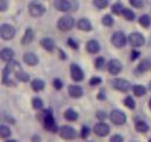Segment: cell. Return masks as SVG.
<instances>
[{
    "instance_id": "obj_1",
    "label": "cell",
    "mask_w": 151,
    "mask_h": 142,
    "mask_svg": "<svg viewBox=\"0 0 151 142\" xmlns=\"http://www.w3.org/2000/svg\"><path fill=\"white\" fill-rule=\"evenodd\" d=\"M39 118L41 120L42 122V127L51 131V133H57L58 131V125L54 121V117H53V114H52V110L51 109H41V112L39 115Z\"/></svg>"
},
{
    "instance_id": "obj_2",
    "label": "cell",
    "mask_w": 151,
    "mask_h": 142,
    "mask_svg": "<svg viewBox=\"0 0 151 142\" xmlns=\"http://www.w3.org/2000/svg\"><path fill=\"white\" fill-rule=\"evenodd\" d=\"M59 136L63 138V140H66V141H71V140H74L77 138L78 136V131L71 127V125H61L58 128V131Z\"/></svg>"
},
{
    "instance_id": "obj_3",
    "label": "cell",
    "mask_w": 151,
    "mask_h": 142,
    "mask_svg": "<svg viewBox=\"0 0 151 142\" xmlns=\"http://www.w3.org/2000/svg\"><path fill=\"white\" fill-rule=\"evenodd\" d=\"M74 25H76V21L71 15H63L61 18H59V20L57 22V27L61 32L71 31L74 27Z\"/></svg>"
},
{
    "instance_id": "obj_4",
    "label": "cell",
    "mask_w": 151,
    "mask_h": 142,
    "mask_svg": "<svg viewBox=\"0 0 151 142\" xmlns=\"http://www.w3.org/2000/svg\"><path fill=\"white\" fill-rule=\"evenodd\" d=\"M109 118L110 121L114 124V125H123L126 123V115L124 111L119 110V109H113L111 110V112L109 114Z\"/></svg>"
},
{
    "instance_id": "obj_5",
    "label": "cell",
    "mask_w": 151,
    "mask_h": 142,
    "mask_svg": "<svg viewBox=\"0 0 151 142\" xmlns=\"http://www.w3.org/2000/svg\"><path fill=\"white\" fill-rule=\"evenodd\" d=\"M17 31L11 24H1L0 25V38L4 40H11L14 38Z\"/></svg>"
},
{
    "instance_id": "obj_6",
    "label": "cell",
    "mask_w": 151,
    "mask_h": 142,
    "mask_svg": "<svg viewBox=\"0 0 151 142\" xmlns=\"http://www.w3.org/2000/svg\"><path fill=\"white\" fill-rule=\"evenodd\" d=\"M126 43H127V37L122 31H117L111 36V44L117 49L124 47Z\"/></svg>"
},
{
    "instance_id": "obj_7",
    "label": "cell",
    "mask_w": 151,
    "mask_h": 142,
    "mask_svg": "<svg viewBox=\"0 0 151 142\" xmlns=\"http://www.w3.org/2000/svg\"><path fill=\"white\" fill-rule=\"evenodd\" d=\"M111 84H112V88L113 89H116L117 91H120V92H127L132 88L131 83L129 80L124 79V78H114L111 82Z\"/></svg>"
},
{
    "instance_id": "obj_8",
    "label": "cell",
    "mask_w": 151,
    "mask_h": 142,
    "mask_svg": "<svg viewBox=\"0 0 151 142\" xmlns=\"http://www.w3.org/2000/svg\"><path fill=\"white\" fill-rule=\"evenodd\" d=\"M45 11H46L45 6L41 5V4H39V2L33 1V2H31V4L28 5V13H29V15L33 17V18H39V17L44 15Z\"/></svg>"
},
{
    "instance_id": "obj_9",
    "label": "cell",
    "mask_w": 151,
    "mask_h": 142,
    "mask_svg": "<svg viewBox=\"0 0 151 142\" xmlns=\"http://www.w3.org/2000/svg\"><path fill=\"white\" fill-rule=\"evenodd\" d=\"M92 130L98 137H105L110 134V125L107 123H105L104 121H99L98 123H96L93 125Z\"/></svg>"
},
{
    "instance_id": "obj_10",
    "label": "cell",
    "mask_w": 151,
    "mask_h": 142,
    "mask_svg": "<svg viewBox=\"0 0 151 142\" xmlns=\"http://www.w3.org/2000/svg\"><path fill=\"white\" fill-rule=\"evenodd\" d=\"M127 41L132 47H140V46H143L145 44V38L139 32H132L127 37Z\"/></svg>"
},
{
    "instance_id": "obj_11",
    "label": "cell",
    "mask_w": 151,
    "mask_h": 142,
    "mask_svg": "<svg viewBox=\"0 0 151 142\" xmlns=\"http://www.w3.org/2000/svg\"><path fill=\"white\" fill-rule=\"evenodd\" d=\"M70 75H71V78L74 82H81L84 79V77H85L83 69L76 63H72L70 65Z\"/></svg>"
},
{
    "instance_id": "obj_12",
    "label": "cell",
    "mask_w": 151,
    "mask_h": 142,
    "mask_svg": "<svg viewBox=\"0 0 151 142\" xmlns=\"http://www.w3.org/2000/svg\"><path fill=\"white\" fill-rule=\"evenodd\" d=\"M106 67H107V71H109L111 75L117 76V75H119V73L122 72V70H123V64L120 63V60L113 58V59H110V60L107 62Z\"/></svg>"
},
{
    "instance_id": "obj_13",
    "label": "cell",
    "mask_w": 151,
    "mask_h": 142,
    "mask_svg": "<svg viewBox=\"0 0 151 142\" xmlns=\"http://www.w3.org/2000/svg\"><path fill=\"white\" fill-rule=\"evenodd\" d=\"M67 92H68L70 97H72V98H80V97H83V95H84L83 88H81L80 85H77V84H71V85H68Z\"/></svg>"
},
{
    "instance_id": "obj_14",
    "label": "cell",
    "mask_w": 151,
    "mask_h": 142,
    "mask_svg": "<svg viewBox=\"0 0 151 142\" xmlns=\"http://www.w3.org/2000/svg\"><path fill=\"white\" fill-rule=\"evenodd\" d=\"M53 5L60 12H68L72 9V5L70 0H54Z\"/></svg>"
},
{
    "instance_id": "obj_15",
    "label": "cell",
    "mask_w": 151,
    "mask_h": 142,
    "mask_svg": "<svg viewBox=\"0 0 151 142\" xmlns=\"http://www.w3.org/2000/svg\"><path fill=\"white\" fill-rule=\"evenodd\" d=\"M22 60H24L25 64H27V65H29V66H35V65L39 63L38 56H37L35 53H33V52H26V53H24Z\"/></svg>"
},
{
    "instance_id": "obj_16",
    "label": "cell",
    "mask_w": 151,
    "mask_h": 142,
    "mask_svg": "<svg viewBox=\"0 0 151 142\" xmlns=\"http://www.w3.org/2000/svg\"><path fill=\"white\" fill-rule=\"evenodd\" d=\"M14 51L11 47H4L0 50V59L5 63H8L14 59Z\"/></svg>"
},
{
    "instance_id": "obj_17",
    "label": "cell",
    "mask_w": 151,
    "mask_h": 142,
    "mask_svg": "<svg viewBox=\"0 0 151 142\" xmlns=\"http://www.w3.org/2000/svg\"><path fill=\"white\" fill-rule=\"evenodd\" d=\"M40 45L44 50H46L47 52H53L54 49H55V44L53 41L52 38H48V37H44L41 40H40Z\"/></svg>"
},
{
    "instance_id": "obj_18",
    "label": "cell",
    "mask_w": 151,
    "mask_h": 142,
    "mask_svg": "<svg viewBox=\"0 0 151 142\" xmlns=\"http://www.w3.org/2000/svg\"><path fill=\"white\" fill-rule=\"evenodd\" d=\"M77 27H78V30H80V31L90 32V31L92 30V24H91V21H90L87 18H80V19L77 21Z\"/></svg>"
},
{
    "instance_id": "obj_19",
    "label": "cell",
    "mask_w": 151,
    "mask_h": 142,
    "mask_svg": "<svg viewBox=\"0 0 151 142\" xmlns=\"http://www.w3.org/2000/svg\"><path fill=\"white\" fill-rule=\"evenodd\" d=\"M86 51L91 54H96L100 51V44L96 39H91L86 43Z\"/></svg>"
},
{
    "instance_id": "obj_20",
    "label": "cell",
    "mask_w": 151,
    "mask_h": 142,
    "mask_svg": "<svg viewBox=\"0 0 151 142\" xmlns=\"http://www.w3.org/2000/svg\"><path fill=\"white\" fill-rule=\"evenodd\" d=\"M151 70V60L150 59H143L136 67V73H144Z\"/></svg>"
},
{
    "instance_id": "obj_21",
    "label": "cell",
    "mask_w": 151,
    "mask_h": 142,
    "mask_svg": "<svg viewBox=\"0 0 151 142\" xmlns=\"http://www.w3.org/2000/svg\"><path fill=\"white\" fill-rule=\"evenodd\" d=\"M33 39H34V32H33V30L31 27H27L25 33H24V36H22V38H21V44L27 45V44L32 43Z\"/></svg>"
},
{
    "instance_id": "obj_22",
    "label": "cell",
    "mask_w": 151,
    "mask_h": 142,
    "mask_svg": "<svg viewBox=\"0 0 151 142\" xmlns=\"http://www.w3.org/2000/svg\"><path fill=\"white\" fill-rule=\"evenodd\" d=\"M31 88H32L33 91L40 92L45 89V82L40 78H34L33 80H31Z\"/></svg>"
},
{
    "instance_id": "obj_23",
    "label": "cell",
    "mask_w": 151,
    "mask_h": 142,
    "mask_svg": "<svg viewBox=\"0 0 151 142\" xmlns=\"http://www.w3.org/2000/svg\"><path fill=\"white\" fill-rule=\"evenodd\" d=\"M78 117H79V115L74 109L70 108V109H66L64 111V118L66 121H68V122H76L78 120Z\"/></svg>"
},
{
    "instance_id": "obj_24",
    "label": "cell",
    "mask_w": 151,
    "mask_h": 142,
    "mask_svg": "<svg viewBox=\"0 0 151 142\" xmlns=\"http://www.w3.org/2000/svg\"><path fill=\"white\" fill-rule=\"evenodd\" d=\"M134 129H136L138 133H140V134H146V133L149 131L150 127H149V124H147L145 121L138 120V121H136V123H134Z\"/></svg>"
},
{
    "instance_id": "obj_25",
    "label": "cell",
    "mask_w": 151,
    "mask_h": 142,
    "mask_svg": "<svg viewBox=\"0 0 151 142\" xmlns=\"http://www.w3.org/2000/svg\"><path fill=\"white\" fill-rule=\"evenodd\" d=\"M14 76H15L17 80H19V82H21V83H26V82L29 80V75H28L26 71H24L21 67L14 72Z\"/></svg>"
},
{
    "instance_id": "obj_26",
    "label": "cell",
    "mask_w": 151,
    "mask_h": 142,
    "mask_svg": "<svg viewBox=\"0 0 151 142\" xmlns=\"http://www.w3.org/2000/svg\"><path fill=\"white\" fill-rule=\"evenodd\" d=\"M131 89H132V92L136 97H142L146 93V88L144 85H140V84H136Z\"/></svg>"
},
{
    "instance_id": "obj_27",
    "label": "cell",
    "mask_w": 151,
    "mask_h": 142,
    "mask_svg": "<svg viewBox=\"0 0 151 142\" xmlns=\"http://www.w3.org/2000/svg\"><path fill=\"white\" fill-rule=\"evenodd\" d=\"M11 135H12L11 128L6 124H0V138L6 140V138L11 137Z\"/></svg>"
},
{
    "instance_id": "obj_28",
    "label": "cell",
    "mask_w": 151,
    "mask_h": 142,
    "mask_svg": "<svg viewBox=\"0 0 151 142\" xmlns=\"http://www.w3.org/2000/svg\"><path fill=\"white\" fill-rule=\"evenodd\" d=\"M122 15H123L124 19L127 20V21H132V20H134V18H136L134 12H133L132 9L125 8V7H124V9H123V12H122Z\"/></svg>"
},
{
    "instance_id": "obj_29",
    "label": "cell",
    "mask_w": 151,
    "mask_h": 142,
    "mask_svg": "<svg viewBox=\"0 0 151 142\" xmlns=\"http://www.w3.org/2000/svg\"><path fill=\"white\" fill-rule=\"evenodd\" d=\"M138 22H139L140 26L147 28V27L150 26V24H151V18H150V15H147V14H143V15L139 17Z\"/></svg>"
},
{
    "instance_id": "obj_30",
    "label": "cell",
    "mask_w": 151,
    "mask_h": 142,
    "mask_svg": "<svg viewBox=\"0 0 151 142\" xmlns=\"http://www.w3.org/2000/svg\"><path fill=\"white\" fill-rule=\"evenodd\" d=\"M32 106L35 110H41L44 108V101L40 97H34L32 99Z\"/></svg>"
},
{
    "instance_id": "obj_31",
    "label": "cell",
    "mask_w": 151,
    "mask_h": 142,
    "mask_svg": "<svg viewBox=\"0 0 151 142\" xmlns=\"http://www.w3.org/2000/svg\"><path fill=\"white\" fill-rule=\"evenodd\" d=\"M124 105H125L126 108L131 109V110H133V109L136 108V102H134V99L132 98V96H126V97L124 98Z\"/></svg>"
},
{
    "instance_id": "obj_32",
    "label": "cell",
    "mask_w": 151,
    "mask_h": 142,
    "mask_svg": "<svg viewBox=\"0 0 151 142\" xmlns=\"http://www.w3.org/2000/svg\"><path fill=\"white\" fill-rule=\"evenodd\" d=\"M123 9H124V6H123L120 2L113 4L112 7H111V12H112L113 14H116V15H120L122 12H123Z\"/></svg>"
},
{
    "instance_id": "obj_33",
    "label": "cell",
    "mask_w": 151,
    "mask_h": 142,
    "mask_svg": "<svg viewBox=\"0 0 151 142\" xmlns=\"http://www.w3.org/2000/svg\"><path fill=\"white\" fill-rule=\"evenodd\" d=\"M105 64H106V63H105V58L101 57V56H99V57H97V58L94 59V66H96L97 70H101V69H104Z\"/></svg>"
},
{
    "instance_id": "obj_34",
    "label": "cell",
    "mask_w": 151,
    "mask_h": 142,
    "mask_svg": "<svg viewBox=\"0 0 151 142\" xmlns=\"http://www.w3.org/2000/svg\"><path fill=\"white\" fill-rule=\"evenodd\" d=\"M113 18L110 15V14H105L103 18H101V24L104 25V26H106V27H110V26H112L113 25Z\"/></svg>"
},
{
    "instance_id": "obj_35",
    "label": "cell",
    "mask_w": 151,
    "mask_h": 142,
    "mask_svg": "<svg viewBox=\"0 0 151 142\" xmlns=\"http://www.w3.org/2000/svg\"><path fill=\"white\" fill-rule=\"evenodd\" d=\"M93 5H94V7L103 9L109 6V0H93Z\"/></svg>"
},
{
    "instance_id": "obj_36",
    "label": "cell",
    "mask_w": 151,
    "mask_h": 142,
    "mask_svg": "<svg viewBox=\"0 0 151 142\" xmlns=\"http://www.w3.org/2000/svg\"><path fill=\"white\" fill-rule=\"evenodd\" d=\"M90 133H91V129L87 127V125H83L81 127V129H80V131H79V135H80V137L81 138H87L88 137V135H90Z\"/></svg>"
},
{
    "instance_id": "obj_37",
    "label": "cell",
    "mask_w": 151,
    "mask_h": 142,
    "mask_svg": "<svg viewBox=\"0 0 151 142\" xmlns=\"http://www.w3.org/2000/svg\"><path fill=\"white\" fill-rule=\"evenodd\" d=\"M96 117H97L99 121H105V120L109 117V115H107L106 111H104V110H98V111L96 112Z\"/></svg>"
},
{
    "instance_id": "obj_38",
    "label": "cell",
    "mask_w": 151,
    "mask_h": 142,
    "mask_svg": "<svg viewBox=\"0 0 151 142\" xmlns=\"http://www.w3.org/2000/svg\"><path fill=\"white\" fill-rule=\"evenodd\" d=\"M66 43H67V45H68L71 49H73V50H78V49H79V44H78V41H76L73 38H68Z\"/></svg>"
},
{
    "instance_id": "obj_39",
    "label": "cell",
    "mask_w": 151,
    "mask_h": 142,
    "mask_svg": "<svg viewBox=\"0 0 151 142\" xmlns=\"http://www.w3.org/2000/svg\"><path fill=\"white\" fill-rule=\"evenodd\" d=\"M100 83H101V78L98 77V76H93V77L90 79V82H88V84H90L91 86H97V85H99Z\"/></svg>"
},
{
    "instance_id": "obj_40",
    "label": "cell",
    "mask_w": 151,
    "mask_h": 142,
    "mask_svg": "<svg viewBox=\"0 0 151 142\" xmlns=\"http://www.w3.org/2000/svg\"><path fill=\"white\" fill-rule=\"evenodd\" d=\"M52 84H53V88H54L55 90H61V89H63V85H64V84H63V80L59 79V78H54Z\"/></svg>"
},
{
    "instance_id": "obj_41",
    "label": "cell",
    "mask_w": 151,
    "mask_h": 142,
    "mask_svg": "<svg viewBox=\"0 0 151 142\" xmlns=\"http://www.w3.org/2000/svg\"><path fill=\"white\" fill-rule=\"evenodd\" d=\"M109 142H124V137L119 134H114L110 137V141Z\"/></svg>"
},
{
    "instance_id": "obj_42",
    "label": "cell",
    "mask_w": 151,
    "mask_h": 142,
    "mask_svg": "<svg viewBox=\"0 0 151 142\" xmlns=\"http://www.w3.org/2000/svg\"><path fill=\"white\" fill-rule=\"evenodd\" d=\"M129 1H130V4H131L133 7H136V8H142L143 5H144L143 0H129Z\"/></svg>"
},
{
    "instance_id": "obj_43",
    "label": "cell",
    "mask_w": 151,
    "mask_h": 142,
    "mask_svg": "<svg viewBox=\"0 0 151 142\" xmlns=\"http://www.w3.org/2000/svg\"><path fill=\"white\" fill-rule=\"evenodd\" d=\"M8 8V0H0V12H5Z\"/></svg>"
},
{
    "instance_id": "obj_44",
    "label": "cell",
    "mask_w": 151,
    "mask_h": 142,
    "mask_svg": "<svg viewBox=\"0 0 151 142\" xmlns=\"http://www.w3.org/2000/svg\"><path fill=\"white\" fill-rule=\"evenodd\" d=\"M139 56H140V52H139L138 50H132V51H131V57H130V59H131V60H136Z\"/></svg>"
},
{
    "instance_id": "obj_45",
    "label": "cell",
    "mask_w": 151,
    "mask_h": 142,
    "mask_svg": "<svg viewBox=\"0 0 151 142\" xmlns=\"http://www.w3.org/2000/svg\"><path fill=\"white\" fill-rule=\"evenodd\" d=\"M97 98H98V99H105V98H106V96H105V92H104V91H100V92L98 93Z\"/></svg>"
},
{
    "instance_id": "obj_46",
    "label": "cell",
    "mask_w": 151,
    "mask_h": 142,
    "mask_svg": "<svg viewBox=\"0 0 151 142\" xmlns=\"http://www.w3.org/2000/svg\"><path fill=\"white\" fill-rule=\"evenodd\" d=\"M41 141V138L38 136V135H34V136H32V142H40Z\"/></svg>"
},
{
    "instance_id": "obj_47",
    "label": "cell",
    "mask_w": 151,
    "mask_h": 142,
    "mask_svg": "<svg viewBox=\"0 0 151 142\" xmlns=\"http://www.w3.org/2000/svg\"><path fill=\"white\" fill-rule=\"evenodd\" d=\"M59 54H60V58H61V59H66V54H65L61 50H59Z\"/></svg>"
},
{
    "instance_id": "obj_48",
    "label": "cell",
    "mask_w": 151,
    "mask_h": 142,
    "mask_svg": "<svg viewBox=\"0 0 151 142\" xmlns=\"http://www.w3.org/2000/svg\"><path fill=\"white\" fill-rule=\"evenodd\" d=\"M4 142H18V141H17L15 138H9V137H8V138H6Z\"/></svg>"
},
{
    "instance_id": "obj_49",
    "label": "cell",
    "mask_w": 151,
    "mask_h": 142,
    "mask_svg": "<svg viewBox=\"0 0 151 142\" xmlns=\"http://www.w3.org/2000/svg\"><path fill=\"white\" fill-rule=\"evenodd\" d=\"M149 108H150V110H151V98L149 99Z\"/></svg>"
},
{
    "instance_id": "obj_50",
    "label": "cell",
    "mask_w": 151,
    "mask_h": 142,
    "mask_svg": "<svg viewBox=\"0 0 151 142\" xmlns=\"http://www.w3.org/2000/svg\"><path fill=\"white\" fill-rule=\"evenodd\" d=\"M149 89H150V91H151V80H150V83H149Z\"/></svg>"
},
{
    "instance_id": "obj_51",
    "label": "cell",
    "mask_w": 151,
    "mask_h": 142,
    "mask_svg": "<svg viewBox=\"0 0 151 142\" xmlns=\"http://www.w3.org/2000/svg\"><path fill=\"white\" fill-rule=\"evenodd\" d=\"M147 142H151V138H149V141H147Z\"/></svg>"
},
{
    "instance_id": "obj_52",
    "label": "cell",
    "mask_w": 151,
    "mask_h": 142,
    "mask_svg": "<svg viewBox=\"0 0 151 142\" xmlns=\"http://www.w3.org/2000/svg\"><path fill=\"white\" fill-rule=\"evenodd\" d=\"M87 142H94V141H87Z\"/></svg>"
},
{
    "instance_id": "obj_53",
    "label": "cell",
    "mask_w": 151,
    "mask_h": 142,
    "mask_svg": "<svg viewBox=\"0 0 151 142\" xmlns=\"http://www.w3.org/2000/svg\"><path fill=\"white\" fill-rule=\"evenodd\" d=\"M133 142H136V141H133Z\"/></svg>"
}]
</instances>
